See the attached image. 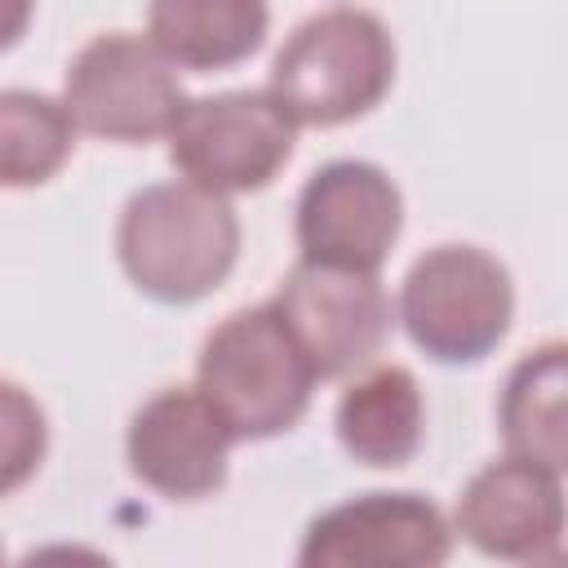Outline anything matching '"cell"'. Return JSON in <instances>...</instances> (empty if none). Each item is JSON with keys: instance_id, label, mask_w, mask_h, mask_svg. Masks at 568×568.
I'll list each match as a JSON object with an SVG mask.
<instances>
[{"instance_id": "obj_9", "label": "cell", "mask_w": 568, "mask_h": 568, "mask_svg": "<svg viewBox=\"0 0 568 568\" xmlns=\"http://www.w3.org/2000/svg\"><path fill=\"white\" fill-rule=\"evenodd\" d=\"M453 519L422 493H359L320 510L297 546L302 568H439Z\"/></svg>"}, {"instance_id": "obj_3", "label": "cell", "mask_w": 568, "mask_h": 568, "mask_svg": "<svg viewBox=\"0 0 568 568\" xmlns=\"http://www.w3.org/2000/svg\"><path fill=\"white\" fill-rule=\"evenodd\" d=\"M395 84V40L359 4H333L297 22L271 62V98L302 129H337L368 115Z\"/></svg>"}, {"instance_id": "obj_4", "label": "cell", "mask_w": 568, "mask_h": 568, "mask_svg": "<svg viewBox=\"0 0 568 568\" xmlns=\"http://www.w3.org/2000/svg\"><path fill=\"white\" fill-rule=\"evenodd\" d=\"M395 320L426 359L448 368L479 364L510 333V271L479 244H435L408 266L395 297Z\"/></svg>"}, {"instance_id": "obj_13", "label": "cell", "mask_w": 568, "mask_h": 568, "mask_svg": "<svg viewBox=\"0 0 568 568\" xmlns=\"http://www.w3.org/2000/svg\"><path fill=\"white\" fill-rule=\"evenodd\" d=\"M271 31V0H151L146 40L178 71H231L248 62Z\"/></svg>"}, {"instance_id": "obj_11", "label": "cell", "mask_w": 568, "mask_h": 568, "mask_svg": "<svg viewBox=\"0 0 568 568\" xmlns=\"http://www.w3.org/2000/svg\"><path fill=\"white\" fill-rule=\"evenodd\" d=\"M235 435L195 386H160L124 430L129 475L164 501H204L226 484Z\"/></svg>"}, {"instance_id": "obj_7", "label": "cell", "mask_w": 568, "mask_h": 568, "mask_svg": "<svg viewBox=\"0 0 568 568\" xmlns=\"http://www.w3.org/2000/svg\"><path fill=\"white\" fill-rule=\"evenodd\" d=\"M399 231L404 195L373 160H328L297 191L293 235L302 262L377 275Z\"/></svg>"}, {"instance_id": "obj_18", "label": "cell", "mask_w": 568, "mask_h": 568, "mask_svg": "<svg viewBox=\"0 0 568 568\" xmlns=\"http://www.w3.org/2000/svg\"><path fill=\"white\" fill-rule=\"evenodd\" d=\"M0 559H4V546H0Z\"/></svg>"}, {"instance_id": "obj_15", "label": "cell", "mask_w": 568, "mask_h": 568, "mask_svg": "<svg viewBox=\"0 0 568 568\" xmlns=\"http://www.w3.org/2000/svg\"><path fill=\"white\" fill-rule=\"evenodd\" d=\"M75 151V124L62 98L36 89H0V186L27 191L62 173Z\"/></svg>"}, {"instance_id": "obj_12", "label": "cell", "mask_w": 568, "mask_h": 568, "mask_svg": "<svg viewBox=\"0 0 568 568\" xmlns=\"http://www.w3.org/2000/svg\"><path fill=\"white\" fill-rule=\"evenodd\" d=\"M337 444L368 470H399L426 439V399L404 364L364 368L333 408Z\"/></svg>"}, {"instance_id": "obj_17", "label": "cell", "mask_w": 568, "mask_h": 568, "mask_svg": "<svg viewBox=\"0 0 568 568\" xmlns=\"http://www.w3.org/2000/svg\"><path fill=\"white\" fill-rule=\"evenodd\" d=\"M31 13H36V0H0V53L27 36Z\"/></svg>"}, {"instance_id": "obj_2", "label": "cell", "mask_w": 568, "mask_h": 568, "mask_svg": "<svg viewBox=\"0 0 568 568\" xmlns=\"http://www.w3.org/2000/svg\"><path fill=\"white\" fill-rule=\"evenodd\" d=\"M315 382L311 359L293 342L271 297L222 315L200 342L195 390L209 399L235 444L293 430L311 408Z\"/></svg>"}, {"instance_id": "obj_6", "label": "cell", "mask_w": 568, "mask_h": 568, "mask_svg": "<svg viewBox=\"0 0 568 568\" xmlns=\"http://www.w3.org/2000/svg\"><path fill=\"white\" fill-rule=\"evenodd\" d=\"M186 93L178 67L138 31H102L62 71V106L75 133L146 146L169 133Z\"/></svg>"}, {"instance_id": "obj_16", "label": "cell", "mask_w": 568, "mask_h": 568, "mask_svg": "<svg viewBox=\"0 0 568 568\" xmlns=\"http://www.w3.org/2000/svg\"><path fill=\"white\" fill-rule=\"evenodd\" d=\"M44 453H49V417L40 399L22 382L0 377V497L31 484Z\"/></svg>"}, {"instance_id": "obj_1", "label": "cell", "mask_w": 568, "mask_h": 568, "mask_svg": "<svg viewBox=\"0 0 568 568\" xmlns=\"http://www.w3.org/2000/svg\"><path fill=\"white\" fill-rule=\"evenodd\" d=\"M129 284L160 306H191L226 284L240 262V217L226 195L186 178L133 191L115 222Z\"/></svg>"}, {"instance_id": "obj_10", "label": "cell", "mask_w": 568, "mask_h": 568, "mask_svg": "<svg viewBox=\"0 0 568 568\" xmlns=\"http://www.w3.org/2000/svg\"><path fill=\"white\" fill-rule=\"evenodd\" d=\"M453 532H462L488 559L559 564L564 559V475L515 453L479 466L457 497Z\"/></svg>"}, {"instance_id": "obj_14", "label": "cell", "mask_w": 568, "mask_h": 568, "mask_svg": "<svg viewBox=\"0 0 568 568\" xmlns=\"http://www.w3.org/2000/svg\"><path fill=\"white\" fill-rule=\"evenodd\" d=\"M497 430L506 453L541 462L564 475L568 466V346L541 342L519 355L497 395Z\"/></svg>"}, {"instance_id": "obj_8", "label": "cell", "mask_w": 568, "mask_h": 568, "mask_svg": "<svg viewBox=\"0 0 568 568\" xmlns=\"http://www.w3.org/2000/svg\"><path fill=\"white\" fill-rule=\"evenodd\" d=\"M271 306L288 324L293 342L302 346L320 382L373 364L395 324V306L373 271L315 266L302 257L280 280Z\"/></svg>"}, {"instance_id": "obj_5", "label": "cell", "mask_w": 568, "mask_h": 568, "mask_svg": "<svg viewBox=\"0 0 568 568\" xmlns=\"http://www.w3.org/2000/svg\"><path fill=\"white\" fill-rule=\"evenodd\" d=\"M164 142L178 178L231 200L280 178V169L293 160L297 124L271 98V89H226L186 98Z\"/></svg>"}]
</instances>
